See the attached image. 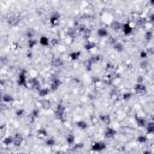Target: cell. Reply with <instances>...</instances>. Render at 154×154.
<instances>
[{"instance_id": "7402d4cb", "label": "cell", "mask_w": 154, "mask_h": 154, "mask_svg": "<svg viewBox=\"0 0 154 154\" xmlns=\"http://www.w3.org/2000/svg\"><path fill=\"white\" fill-rule=\"evenodd\" d=\"M76 126L82 129V130H86V129L88 128V124H87V122H84V120H78V122L76 123Z\"/></svg>"}, {"instance_id": "277c9868", "label": "cell", "mask_w": 154, "mask_h": 154, "mask_svg": "<svg viewBox=\"0 0 154 154\" xmlns=\"http://www.w3.org/2000/svg\"><path fill=\"white\" fill-rule=\"evenodd\" d=\"M28 83H29V86H30V88L36 89V90H39L40 88H42V87H41L40 81L37 80V78H35V77H32V78H29Z\"/></svg>"}, {"instance_id": "7dc6e473", "label": "cell", "mask_w": 154, "mask_h": 154, "mask_svg": "<svg viewBox=\"0 0 154 154\" xmlns=\"http://www.w3.org/2000/svg\"><path fill=\"white\" fill-rule=\"evenodd\" d=\"M112 68H113V65H112V64H110V63L106 64V69H107V70H111Z\"/></svg>"}, {"instance_id": "5b68a950", "label": "cell", "mask_w": 154, "mask_h": 154, "mask_svg": "<svg viewBox=\"0 0 154 154\" xmlns=\"http://www.w3.org/2000/svg\"><path fill=\"white\" fill-rule=\"evenodd\" d=\"M134 90H135V93L143 94V93H146V91H147V88H146V86L143 84L142 82H137L136 84L134 86Z\"/></svg>"}, {"instance_id": "ab89813d", "label": "cell", "mask_w": 154, "mask_h": 154, "mask_svg": "<svg viewBox=\"0 0 154 154\" xmlns=\"http://www.w3.org/2000/svg\"><path fill=\"white\" fill-rule=\"evenodd\" d=\"M23 114H24V110L19 109V110H17V111H16V116H17L18 118H22Z\"/></svg>"}, {"instance_id": "ffe728a7", "label": "cell", "mask_w": 154, "mask_h": 154, "mask_svg": "<svg viewBox=\"0 0 154 154\" xmlns=\"http://www.w3.org/2000/svg\"><path fill=\"white\" fill-rule=\"evenodd\" d=\"M3 101L5 104H11V102H13V96L10 95V94H4L3 95Z\"/></svg>"}, {"instance_id": "ba28073f", "label": "cell", "mask_w": 154, "mask_h": 154, "mask_svg": "<svg viewBox=\"0 0 154 154\" xmlns=\"http://www.w3.org/2000/svg\"><path fill=\"white\" fill-rule=\"evenodd\" d=\"M122 32L123 34L125 35V36H128V35L132 34V32H134V29H132V27L129 24V23H124L122 25Z\"/></svg>"}, {"instance_id": "60d3db41", "label": "cell", "mask_w": 154, "mask_h": 154, "mask_svg": "<svg viewBox=\"0 0 154 154\" xmlns=\"http://www.w3.org/2000/svg\"><path fill=\"white\" fill-rule=\"evenodd\" d=\"M137 24H138L140 27L145 25V24H146V19H143V18H140V19L137 20Z\"/></svg>"}, {"instance_id": "f1b7e54d", "label": "cell", "mask_w": 154, "mask_h": 154, "mask_svg": "<svg viewBox=\"0 0 154 154\" xmlns=\"http://www.w3.org/2000/svg\"><path fill=\"white\" fill-rule=\"evenodd\" d=\"M94 47H95V43L89 41V40H87V42L84 43V48H86L87 51H90V49H93Z\"/></svg>"}, {"instance_id": "f6af8a7d", "label": "cell", "mask_w": 154, "mask_h": 154, "mask_svg": "<svg viewBox=\"0 0 154 154\" xmlns=\"http://www.w3.org/2000/svg\"><path fill=\"white\" fill-rule=\"evenodd\" d=\"M83 148V143H78V145H75V149H81Z\"/></svg>"}, {"instance_id": "603a6c76", "label": "cell", "mask_w": 154, "mask_h": 154, "mask_svg": "<svg viewBox=\"0 0 154 154\" xmlns=\"http://www.w3.org/2000/svg\"><path fill=\"white\" fill-rule=\"evenodd\" d=\"M40 104L42 105V107H45V109H49V107H51V105H52L51 101H49L48 99H46V97H43V99L41 100Z\"/></svg>"}, {"instance_id": "9c48e42d", "label": "cell", "mask_w": 154, "mask_h": 154, "mask_svg": "<svg viewBox=\"0 0 154 154\" xmlns=\"http://www.w3.org/2000/svg\"><path fill=\"white\" fill-rule=\"evenodd\" d=\"M22 143H23V135L19 134V132L14 134V136H13V145L16 146V147H19Z\"/></svg>"}, {"instance_id": "8d00e7d4", "label": "cell", "mask_w": 154, "mask_h": 154, "mask_svg": "<svg viewBox=\"0 0 154 154\" xmlns=\"http://www.w3.org/2000/svg\"><path fill=\"white\" fill-rule=\"evenodd\" d=\"M112 81H113V77H112V76H110V75H109V76H106L105 83L107 84V86H111V84H112Z\"/></svg>"}, {"instance_id": "f35d334b", "label": "cell", "mask_w": 154, "mask_h": 154, "mask_svg": "<svg viewBox=\"0 0 154 154\" xmlns=\"http://www.w3.org/2000/svg\"><path fill=\"white\" fill-rule=\"evenodd\" d=\"M147 57H148V53H147V51H141L140 52V58L142 60L147 59Z\"/></svg>"}, {"instance_id": "6da1fadb", "label": "cell", "mask_w": 154, "mask_h": 154, "mask_svg": "<svg viewBox=\"0 0 154 154\" xmlns=\"http://www.w3.org/2000/svg\"><path fill=\"white\" fill-rule=\"evenodd\" d=\"M54 116L60 122H65L66 118H65V106L63 104H58L57 107H55V112H54Z\"/></svg>"}, {"instance_id": "3957f363", "label": "cell", "mask_w": 154, "mask_h": 154, "mask_svg": "<svg viewBox=\"0 0 154 154\" xmlns=\"http://www.w3.org/2000/svg\"><path fill=\"white\" fill-rule=\"evenodd\" d=\"M59 20H60V13L59 12H53L49 17V23H51L52 27H57L59 24Z\"/></svg>"}, {"instance_id": "83f0119b", "label": "cell", "mask_w": 154, "mask_h": 154, "mask_svg": "<svg viewBox=\"0 0 154 154\" xmlns=\"http://www.w3.org/2000/svg\"><path fill=\"white\" fill-rule=\"evenodd\" d=\"M137 142L140 143V145H146V143H147V136H146V135L137 136Z\"/></svg>"}, {"instance_id": "ee69618b", "label": "cell", "mask_w": 154, "mask_h": 154, "mask_svg": "<svg viewBox=\"0 0 154 154\" xmlns=\"http://www.w3.org/2000/svg\"><path fill=\"white\" fill-rule=\"evenodd\" d=\"M148 19H149V22H151V23H154V13H151V14H149Z\"/></svg>"}, {"instance_id": "30bf717a", "label": "cell", "mask_w": 154, "mask_h": 154, "mask_svg": "<svg viewBox=\"0 0 154 154\" xmlns=\"http://www.w3.org/2000/svg\"><path fill=\"white\" fill-rule=\"evenodd\" d=\"M104 136L106 137V138H113L114 136H116V130H114L113 128H106V130L104 131Z\"/></svg>"}, {"instance_id": "bcb514c9", "label": "cell", "mask_w": 154, "mask_h": 154, "mask_svg": "<svg viewBox=\"0 0 154 154\" xmlns=\"http://www.w3.org/2000/svg\"><path fill=\"white\" fill-rule=\"evenodd\" d=\"M52 45H53V46L59 45V40H57V39H53V40H52Z\"/></svg>"}, {"instance_id": "1f68e13d", "label": "cell", "mask_w": 154, "mask_h": 154, "mask_svg": "<svg viewBox=\"0 0 154 154\" xmlns=\"http://www.w3.org/2000/svg\"><path fill=\"white\" fill-rule=\"evenodd\" d=\"M39 116H40V110H39V109H34L32 111V113H30V117H32L33 119H35V118H39Z\"/></svg>"}, {"instance_id": "9a60e30c", "label": "cell", "mask_w": 154, "mask_h": 154, "mask_svg": "<svg viewBox=\"0 0 154 154\" xmlns=\"http://www.w3.org/2000/svg\"><path fill=\"white\" fill-rule=\"evenodd\" d=\"M19 22H20L19 16H12V17L9 18V24L10 25H17Z\"/></svg>"}, {"instance_id": "cb8c5ba5", "label": "cell", "mask_w": 154, "mask_h": 154, "mask_svg": "<svg viewBox=\"0 0 154 154\" xmlns=\"http://www.w3.org/2000/svg\"><path fill=\"white\" fill-rule=\"evenodd\" d=\"M66 143L69 146H72L75 143V136L72 134H68L66 135Z\"/></svg>"}, {"instance_id": "d4e9b609", "label": "cell", "mask_w": 154, "mask_h": 154, "mask_svg": "<svg viewBox=\"0 0 154 154\" xmlns=\"http://www.w3.org/2000/svg\"><path fill=\"white\" fill-rule=\"evenodd\" d=\"M113 48L116 49L117 52H123L124 51V46H123V43H120V42H116V43H113Z\"/></svg>"}, {"instance_id": "4316f807", "label": "cell", "mask_w": 154, "mask_h": 154, "mask_svg": "<svg viewBox=\"0 0 154 154\" xmlns=\"http://www.w3.org/2000/svg\"><path fill=\"white\" fill-rule=\"evenodd\" d=\"M3 143L5 146H10V145H13V137L12 136H7V137H5L3 140Z\"/></svg>"}, {"instance_id": "4dcf8cb0", "label": "cell", "mask_w": 154, "mask_h": 154, "mask_svg": "<svg viewBox=\"0 0 154 154\" xmlns=\"http://www.w3.org/2000/svg\"><path fill=\"white\" fill-rule=\"evenodd\" d=\"M152 39H153V33H152L151 30H147V32L145 33V40L147 41V42H149Z\"/></svg>"}, {"instance_id": "52a82bcc", "label": "cell", "mask_w": 154, "mask_h": 154, "mask_svg": "<svg viewBox=\"0 0 154 154\" xmlns=\"http://www.w3.org/2000/svg\"><path fill=\"white\" fill-rule=\"evenodd\" d=\"M60 84H61L60 78H58V77H53V78H52V83H51V90L55 91L60 87Z\"/></svg>"}, {"instance_id": "4fadbf2b", "label": "cell", "mask_w": 154, "mask_h": 154, "mask_svg": "<svg viewBox=\"0 0 154 154\" xmlns=\"http://www.w3.org/2000/svg\"><path fill=\"white\" fill-rule=\"evenodd\" d=\"M49 91H51L49 88H40L39 90H37V94H39V96H41V97H46V96H48Z\"/></svg>"}, {"instance_id": "ac0fdd59", "label": "cell", "mask_w": 154, "mask_h": 154, "mask_svg": "<svg viewBox=\"0 0 154 154\" xmlns=\"http://www.w3.org/2000/svg\"><path fill=\"white\" fill-rule=\"evenodd\" d=\"M146 130H147V134L154 135V122L147 123V125H146Z\"/></svg>"}, {"instance_id": "681fc988", "label": "cell", "mask_w": 154, "mask_h": 154, "mask_svg": "<svg viewBox=\"0 0 154 154\" xmlns=\"http://www.w3.org/2000/svg\"><path fill=\"white\" fill-rule=\"evenodd\" d=\"M149 3H151V5L154 6V0H149Z\"/></svg>"}, {"instance_id": "8992f818", "label": "cell", "mask_w": 154, "mask_h": 154, "mask_svg": "<svg viewBox=\"0 0 154 154\" xmlns=\"http://www.w3.org/2000/svg\"><path fill=\"white\" fill-rule=\"evenodd\" d=\"M105 148H106L105 142H95L94 145L91 146V151L94 152H102Z\"/></svg>"}, {"instance_id": "e0dca14e", "label": "cell", "mask_w": 154, "mask_h": 154, "mask_svg": "<svg viewBox=\"0 0 154 154\" xmlns=\"http://www.w3.org/2000/svg\"><path fill=\"white\" fill-rule=\"evenodd\" d=\"M100 120L106 124V125H109L110 123H111V118H110L109 114H100Z\"/></svg>"}, {"instance_id": "e575fe53", "label": "cell", "mask_w": 154, "mask_h": 154, "mask_svg": "<svg viewBox=\"0 0 154 154\" xmlns=\"http://www.w3.org/2000/svg\"><path fill=\"white\" fill-rule=\"evenodd\" d=\"M91 66H93V63H91L90 60H87L86 63H84V68H86L87 71H91Z\"/></svg>"}, {"instance_id": "2e32d148", "label": "cell", "mask_w": 154, "mask_h": 154, "mask_svg": "<svg viewBox=\"0 0 154 154\" xmlns=\"http://www.w3.org/2000/svg\"><path fill=\"white\" fill-rule=\"evenodd\" d=\"M110 27H111V29L113 30V32H119L120 29H122V24H120L118 20H113Z\"/></svg>"}, {"instance_id": "d590c367", "label": "cell", "mask_w": 154, "mask_h": 154, "mask_svg": "<svg viewBox=\"0 0 154 154\" xmlns=\"http://www.w3.org/2000/svg\"><path fill=\"white\" fill-rule=\"evenodd\" d=\"M131 96H132L131 93H124V94L122 95V97H123V100H124V101H128V100H130V99H131Z\"/></svg>"}, {"instance_id": "d6a6232c", "label": "cell", "mask_w": 154, "mask_h": 154, "mask_svg": "<svg viewBox=\"0 0 154 154\" xmlns=\"http://www.w3.org/2000/svg\"><path fill=\"white\" fill-rule=\"evenodd\" d=\"M37 135H39L40 137H46L47 135H48V132H47L46 129H39V130H37Z\"/></svg>"}, {"instance_id": "8fae6325", "label": "cell", "mask_w": 154, "mask_h": 154, "mask_svg": "<svg viewBox=\"0 0 154 154\" xmlns=\"http://www.w3.org/2000/svg\"><path fill=\"white\" fill-rule=\"evenodd\" d=\"M135 119H136V125L138 126V128H146V125H147V119H146L145 117H135Z\"/></svg>"}, {"instance_id": "7bdbcfd3", "label": "cell", "mask_w": 154, "mask_h": 154, "mask_svg": "<svg viewBox=\"0 0 154 154\" xmlns=\"http://www.w3.org/2000/svg\"><path fill=\"white\" fill-rule=\"evenodd\" d=\"M91 81H93V83H97V82H100V78L96 76H94L93 78H91Z\"/></svg>"}, {"instance_id": "7a4b0ae2", "label": "cell", "mask_w": 154, "mask_h": 154, "mask_svg": "<svg viewBox=\"0 0 154 154\" xmlns=\"http://www.w3.org/2000/svg\"><path fill=\"white\" fill-rule=\"evenodd\" d=\"M17 84L19 87H27L28 86V77H27V71L25 70H22L18 75L17 78Z\"/></svg>"}, {"instance_id": "44dd1931", "label": "cell", "mask_w": 154, "mask_h": 154, "mask_svg": "<svg viewBox=\"0 0 154 154\" xmlns=\"http://www.w3.org/2000/svg\"><path fill=\"white\" fill-rule=\"evenodd\" d=\"M69 57H70V59L71 60H77L78 59V58L81 57V52L80 51H75V52H71V53H70V55H69Z\"/></svg>"}, {"instance_id": "c3c4849f", "label": "cell", "mask_w": 154, "mask_h": 154, "mask_svg": "<svg viewBox=\"0 0 154 154\" xmlns=\"http://www.w3.org/2000/svg\"><path fill=\"white\" fill-rule=\"evenodd\" d=\"M27 57H28V58H33V53H32V52H28V53H27Z\"/></svg>"}, {"instance_id": "484cf974", "label": "cell", "mask_w": 154, "mask_h": 154, "mask_svg": "<svg viewBox=\"0 0 154 154\" xmlns=\"http://www.w3.org/2000/svg\"><path fill=\"white\" fill-rule=\"evenodd\" d=\"M25 36H27V39H34V36H35V30L34 29H28V30H27L25 32Z\"/></svg>"}, {"instance_id": "74e56055", "label": "cell", "mask_w": 154, "mask_h": 154, "mask_svg": "<svg viewBox=\"0 0 154 154\" xmlns=\"http://www.w3.org/2000/svg\"><path fill=\"white\" fill-rule=\"evenodd\" d=\"M89 60H90L93 64H95V63H97V61L100 60V55H93V57L89 58Z\"/></svg>"}, {"instance_id": "f546056e", "label": "cell", "mask_w": 154, "mask_h": 154, "mask_svg": "<svg viewBox=\"0 0 154 154\" xmlns=\"http://www.w3.org/2000/svg\"><path fill=\"white\" fill-rule=\"evenodd\" d=\"M37 42H39V41L35 40V39H29V40H28V47H29V49L34 48L35 46L37 45Z\"/></svg>"}, {"instance_id": "7c38bea8", "label": "cell", "mask_w": 154, "mask_h": 154, "mask_svg": "<svg viewBox=\"0 0 154 154\" xmlns=\"http://www.w3.org/2000/svg\"><path fill=\"white\" fill-rule=\"evenodd\" d=\"M63 65H64V61L61 58H53V60H52V66L53 68H60Z\"/></svg>"}, {"instance_id": "5bb4252c", "label": "cell", "mask_w": 154, "mask_h": 154, "mask_svg": "<svg viewBox=\"0 0 154 154\" xmlns=\"http://www.w3.org/2000/svg\"><path fill=\"white\" fill-rule=\"evenodd\" d=\"M39 43H40V45L42 46V47H47V46H48L49 43H51V41H49L48 37L43 35V36H41L40 39H39Z\"/></svg>"}, {"instance_id": "b9f144b4", "label": "cell", "mask_w": 154, "mask_h": 154, "mask_svg": "<svg viewBox=\"0 0 154 154\" xmlns=\"http://www.w3.org/2000/svg\"><path fill=\"white\" fill-rule=\"evenodd\" d=\"M147 66H148V63H147V61H146V59H145V61H142V63H141V68L146 69Z\"/></svg>"}, {"instance_id": "d6986e66", "label": "cell", "mask_w": 154, "mask_h": 154, "mask_svg": "<svg viewBox=\"0 0 154 154\" xmlns=\"http://www.w3.org/2000/svg\"><path fill=\"white\" fill-rule=\"evenodd\" d=\"M97 36L99 37H106V36H109V32H107V29L106 28H100L99 30H97Z\"/></svg>"}, {"instance_id": "836d02e7", "label": "cell", "mask_w": 154, "mask_h": 154, "mask_svg": "<svg viewBox=\"0 0 154 154\" xmlns=\"http://www.w3.org/2000/svg\"><path fill=\"white\" fill-rule=\"evenodd\" d=\"M46 145L48 146V147H53V146H55V140L52 138V137H48V138L46 140Z\"/></svg>"}]
</instances>
